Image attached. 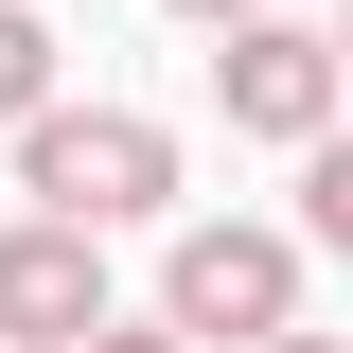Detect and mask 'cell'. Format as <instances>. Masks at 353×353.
I'll return each mask as SVG.
<instances>
[{"label": "cell", "instance_id": "cell-4", "mask_svg": "<svg viewBox=\"0 0 353 353\" xmlns=\"http://www.w3.org/2000/svg\"><path fill=\"white\" fill-rule=\"evenodd\" d=\"M106 318L124 301H106V230L88 212H18L0 230V336L18 353H71V336H106Z\"/></svg>", "mask_w": 353, "mask_h": 353}, {"label": "cell", "instance_id": "cell-10", "mask_svg": "<svg viewBox=\"0 0 353 353\" xmlns=\"http://www.w3.org/2000/svg\"><path fill=\"white\" fill-rule=\"evenodd\" d=\"M336 53H353V0H336Z\"/></svg>", "mask_w": 353, "mask_h": 353}, {"label": "cell", "instance_id": "cell-11", "mask_svg": "<svg viewBox=\"0 0 353 353\" xmlns=\"http://www.w3.org/2000/svg\"><path fill=\"white\" fill-rule=\"evenodd\" d=\"M0 353H18V336H0Z\"/></svg>", "mask_w": 353, "mask_h": 353}, {"label": "cell", "instance_id": "cell-7", "mask_svg": "<svg viewBox=\"0 0 353 353\" xmlns=\"http://www.w3.org/2000/svg\"><path fill=\"white\" fill-rule=\"evenodd\" d=\"M71 353H194L176 318H106V336H71Z\"/></svg>", "mask_w": 353, "mask_h": 353}, {"label": "cell", "instance_id": "cell-9", "mask_svg": "<svg viewBox=\"0 0 353 353\" xmlns=\"http://www.w3.org/2000/svg\"><path fill=\"white\" fill-rule=\"evenodd\" d=\"M265 353H353V336H301V318H283V336H265Z\"/></svg>", "mask_w": 353, "mask_h": 353}, {"label": "cell", "instance_id": "cell-2", "mask_svg": "<svg viewBox=\"0 0 353 353\" xmlns=\"http://www.w3.org/2000/svg\"><path fill=\"white\" fill-rule=\"evenodd\" d=\"M159 318L194 353H265L283 318H301V230H265V212H194L159 265Z\"/></svg>", "mask_w": 353, "mask_h": 353}, {"label": "cell", "instance_id": "cell-6", "mask_svg": "<svg viewBox=\"0 0 353 353\" xmlns=\"http://www.w3.org/2000/svg\"><path fill=\"white\" fill-rule=\"evenodd\" d=\"M36 106H53V18L0 0V124H36Z\"/></svg>", "mask_w": 353, "mask_h": 353}, {"label": "cell", "instance_id": "cell-1", "mask_svg": "<svg viewBox=\"0 0 353 353\" xmlns=\"http://www.w3.org/2000/svg\"><path fill=\"white\" fill-rule=\"evenodd\" d=\"M18 194H36V212H88V230H141V212H176V124L53 88L36 124H18Z\"/></svg>", "mask_w": 353, "mask_h": 353}, {"label": "cell", "instance_id": "cell-5", "mask_svg": "<svg viewBox=\"0 0 353 353\" xmlns=\"http://www.w3.org/2000/svg\"><path fill=\"white\" fill-rule=\"evenodd\" d=\"M301 248H336V265H353V124H318V141H301Z\"/></svg>", "mask_w": 353, "mask_h": 353}, {"label": "cell", "instance_id": "cell-8", "mask_svg": "<svg viewBox=\"0 0 353 353\" xmlns=\"http://www.w3.org/2000/svg\"><path fill=\"white\" fill-rule=\"evenodd\" d=\"M176 18H194V36H230V18H265V0H176Z\"/></svg>", "mask_w": 353, "mask_h": 353}, {"label": "cell", "instance_id": "cell-3", "mask_svg": "<svg viewBox=\"0 0 353 353\" xmlns=\"http://www.w3.org/2000/svg\"><path fill=\"white\" fill-rule=\"evenodd\" d=\"M212 106H230V141H283V159H301V141L353 106V53L301 36V18L265 0V18H230V36H212Z\"/></svg>", "mask_w": 353, "mask_h": 353}]
</instances>
